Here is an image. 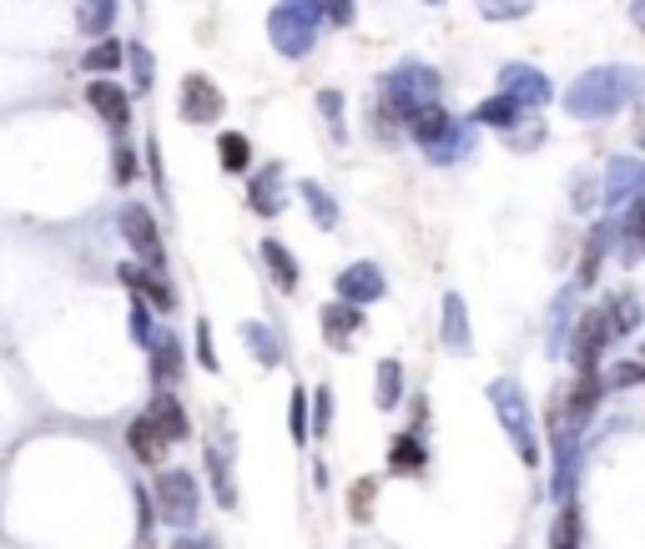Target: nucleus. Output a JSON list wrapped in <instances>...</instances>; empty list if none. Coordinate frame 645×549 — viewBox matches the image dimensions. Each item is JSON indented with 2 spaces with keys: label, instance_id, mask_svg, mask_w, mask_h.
<instances>
[{
  "label": "nucleus",
  "instance_id": "obj_25",
  "mask_svg": "<svg viewBox=\"0 0 645 549\" xmlns=\"http://www.w3.org/2000/svg\"><path fill=\"white\" fill-rule=\"evenodd\" d=\"M591 408H595V374L585 368V378L575 384V418H585Z\"/></svg>",
  "mask_w": 645,
  "mask_h": 549
},
{
  "label": "nucleus",
  "instance_id": "obj_8",
  "mask_svg": "<svg viewBox=\"0 0 645 549\" xmlns=\"http://www.w3.org/2000/svg\"><path fill=\"white\" fill-rule=\"evenodd\" d=\"M87 101L111 121V126H127V116H132V106H127V96H121V87H111L107 77L91 81V87H87Z\"/></svg>",
  "mask_w": 645,
  "mask_h": 549
},
{
  "label": "nucleus",
  "instance_id": "obj_32",
  "mask_svg": "<svg viewBox=\"0 0 645 549\" xmlns=\"http://www.w3.org/2000/svg\"><path fill=\"white\" fill-rule=\"evenodd\" d=\"M641 378H645V368H641V363H631V368H625V363H621V368H615V384H641Z\"/></svg>",
  "mask_w": 645,
  "mask_h": 549
},
{
  "label": "nucleus",
  "instance_id": "obj_33",
  "mask_svg": "<svg viewBox=\"0 0 645 549\" xmlns=\"http://www.w3.org/2000/svg\"><path fill=\"white\" fill-rule=\"evenodd\" d=\"M394 464H399V469H409V464H424V459H419L414 444H399V449H394Z\"/></svg>",
  "mask_w": 645,
  "mask_h": 549
},
{
  "label": "nucleus",
  "instance_id": "obj_15",
  "mask_svg": "<svg viewBox=\"0 0 645 549\" xmlns=\"http://www.w3.org/2000/svg\"><path fill=\"white\" fill-rule=\"evenodd\" d=\"M263 257H268V263H273V277H278V287H283V293H288V287L298 283V267H293V257H288L283 247H278V242H263Z\"/></svg>",
  "mask_w": 645,
  "mask_h": 549
},
{
  "label": "nucleus",
  "instance_id": "obj_30",
  "mask_svg": "<svg viewBox=\"0 0 645 549\" xmlns=\"http://www.w3.org/2000/svg\"><path fill=\"white\" fill-rule=\"evenodd\" d=\"M132 176H137L132 152H127V146H117V182H132Z\"/></svg>",
  "mask_w": 645,
  "mask_h": 549
},
{
  "label": "nucleus",
  "instance_id": "obj_18",
  "mask_svg": "<svg viewBox=\"0 0 645 549\" xmlns=\"http://www.w3.org/2000/svg\"><path fill=\"white\" fill-rule=\"evenodd\" d=\"M514 111H520V101H514V96H494V101H484V106H480V121H484V126H510Z\"/></svg>",
  "mask_w": 645,
  "mask_h": 549
},
{
  "label": "nucleus",
  "instance_id": "obj_7",
  "mask_svg": "<svg viewBox=\"0 0 645 549\" xmlns=\"http://www.w3.org/2000/svg\"><path fill=\"white\" fill-rule=\"evenodd\" d=\"M605 338H611V323H605V313H585V323H580V338H575L580 368H595V358H601V343Z\"/></svg>",
  "mask_w": 645,
  "mask_h": 549
},
{
  "label": "nucleus",
  "instance_id": "obj_14",
  "mask_svg": "<svg viewBox=\"0 0 645 549\" xmlns=\"http://www.w3.org/2000/svg\"><path fill=\"white\" fill-rule=\"evenodd\" d=\"M111 16H117V0H87V6H81V31L101 35L111 26Z\"/></svg>",
  "mask_w": 645,
  "mask_h": 549
},
{
  "label": "nucleus",
  "instance_id": "obj_11",
  "mask_svg": "<svg viewBox=\"0 0 645 549\" xmlns=\"http://www.w3.org/2000/svg\"><path fill=\"white\" fill-rule=\"evenodd\" d=\"M409 132H414L419 142H444L454 126H449V116L439 106H419V111H409Z\"/></svg>",
  "mask_w": 645,
  "mask_h": 549
},
{
  "label": "nucleus",
  "instance_id": "obj_23",
  "mask_svg": "<svg viewBox=\"0 0 645 549\" xmlns=\"http://www.w3.org/2000/svg\"><path fill=\"white\" fill-rule=\"evenodd\" d=\"M117 61H121V45H111V41L87 51V71H117Z\"/></svg>",
  "mask_w": 645,
  "mask_h": 549
},
{
  "label": "nucleus",
  "instance_id": "obj_6",
  "mask_svg": "<svg viewBox=\"0 0 645 549\" xmlns=\"http://www.w3.org/2000/svg\"><path fill=\"white\" fill-rule=\"evenodd\" d=\"M504 96H514L520 106H545L550 101V81L530 67H504Z\"/></svg>",
  "mask_w": 645,
  "mask_h": 549
},
{
  "label": "nucleus",
  "instance_id": "obj_2",
  "mask_svg": "<svg viewBox=\"0 0 645 549\" xmlns=\"http://www.w3.org/2000/svg\"><path fill=\"white\" fill-rule=\"evenodd\" d=\"M313 26H318V0H288L278 6L268 31H273V45L283 55H303L313 45Z\"/></svg>",
  "mask_w": 645,
  "mask_h": 549
},
{
  "label": "nucleus",
  "instance_id": "obj_1",
  "mask_svg": "<svg viewBox=\"0 0 645 549\" xmlns=\"http://www.w3.org/2000/svg\"><path fill=\"white\" fill-rule=\"evenodd\" d=\"M635 91V71H591L570 87V111L575 116H611L625 96Z\"/></svg>",
  "mask_w": 645,
  "mask_h": 549
},
{
  "label": "nucleus",
  "instance_id": "obj_27",
  "mask_svg": "<svg viewBox=\"0 0 645 549\" xmlns=\"http://www.w3.org/2000/svg\"><path fill=\"white\" fill-rule=\"evenodd\" d=\"M303 434H308V398H303V388L293 394V439L303 444Z\"/></svg>",
  "mask_w": 645,
  "mask_h": 549
},
{
  "label": "nucleus",
  "instance_id": "obj_31",
  "mask_svg": "<svg viewBox=\"0 0 645 549\" xmlns=\"http://www.w3.org/2000/svg\"><path fill=\"white\" fill-rule=\"evenodd\" d=\"M172 368H177V348H172V343H162V348H157V374H172Z\"/></svg>",
  "mask_w": 645,
  "mask_h": 549
},
{
  "label": "nucleus",
  "instance_id": "obj_20",
  "mask_svg": "<svg viewBox=\"0 0 645 549\" xmlns=\"http://www.w3.org/2000/svg\"><path fill=\"white\" fill-rule=\"evenodd\" d=\"M535 0H480V11L490 16V21H514V16H525Z\"/></svg>",
  "mask_w": 645,
  "mask_h": 549
},
{
  "label": "nucleus",
  "instance_id": "obj_35",
  "mask_svg": "<svg viewBox=\"0 0 645 549\" xmlns=\"http://www.w3.org/2000/svg\"><path fill=\"white\" fill-rule=\"evenodd\" d=\"M449 343H460V297H449Z\"/></svg>",
  "mask_w": 645,
  "mask_h": 549
},
{
  "label": "nucleus",
  "instance_id": "obj_5",
  "mask_svg": "<svg viewBox=\"0 0 645 549\" xmlns=\"http://www.w3.org/2000/svg\"><path fill=\"white\" fill-rule=\"evenodd\" d=\"M121 232H127V242H132V247L152 267L162 263V237H157V222H152V212H147V207H127V212H121Z\"/></svg>",
  "mask_w": 645,
  "mask_h": 549
},
{
  "label": "nucleus",
  "instance_id": "obj_24",
  "mask_svg": "<svg viewBox=\"0 0 645 549\" xmlns=\"http://www.w3.org/2000/svg\"><path fill=\"white\" fill-rule=\"evenodd\" d=\"M645 182V166H625V162H615V172H611V197H621L625 187H641Z\"/></svg>",
  "mask_w": 645,
  "mask_h": 549
},
{
  "label": "nucleus",
  "instance_id": "obj_13",
  "mask_svg": "<svg viewBox=\"0 0 645 549\" xmlns=\"http://www.w3.org/2000/svg\"><path fill=\"white\" fill-rule=\"evenodd\" d=\"M339 287H343V297H359V303H363V297H379V293H383V277L373 273L369 263H359Z\"/></svg>",
  "mask_w": 645,
  "mask_h": 549
},
{
  "label": "nucleus",
  "instance_id": "obj_22",
  "mask_svg": "<svg viewBox=\"0 0 645 549\" xmlns=\"http://www.w3.org/2000/svg\"><path fill=\"white\" fill-rule=\"evenodd\" d=\"M601 253H605V227H601V232H591V247H585V257H580V283H595Z\"/></svg>",
  "mask_w": 645,
  "mask_h": 549
},
{
  "label": "nucleus",
  "instance_id": "obj_19",
  "mask_svg": "<svg viewBox=\"0 0 645 549\" xmlns=\"http://www.w3.org/2000/svg\"><path fill=\"white\" fill-rule=\"evenodd\" d=\"M550 549H580V515H575V509H565V515H560Z\"/></svg>",
  "mask_w": 645,
  "mask_h": 549
},
{
  "label": "nucleus",
  "instance_id": "obj_10",
  "mask_svg": "<svg viewBox=\"0 0 645 549\" xmlns=\"http://www.w3.org/2000/svg\"><path fill=\"white\" fill-rule=\"evenodd\" d=\"M127 444H132V454H137V459H147V464H152V459H162L167 434L157 429L152 418H137L132 429H127Z\"/></svg>",
  "mask_w": 645,
  "mask_h": 549
},
{
  "label": "nucleus",
  "instance_id": "obj_12",
  "mask_svg": "<svg viewBox=\"0 0 645 549\" xmlns=\"http://www.w3.org/2000/svg\"><path fill=\"white\" fill-rule=\"evenodd\" d=\"M157 424V429L167 434V444H177V439H187V414L177 408V398H157L152 404V414H147Z\"/></svg>",
  "mask_w": 645,
  "mask_h": 549
},
{
  "label": "nucleus",
  "instance_id": "obj_21",
  "mask_svg": "<svg viewBox=\"0 0 645 549\" xmlns=\"http://www.w3.org/2000/svg\"><path fill=\"white\" fill-rule=\"evenodd\" d=\"M615 318H611V333H631L635 323H641V303L635 297H615Z\"/></svg>",
  "mask_w": 645,
  "mask_h": 549
},
{
  "label": "nucleus",
  "instance_id": "obj_3",
  "mask_svg": "<svg viewBox=\"0 0 645 549\" xmlns=\"http://www.w3.org/2000/svg\"><path fill=\"white\" fill-rule=\"evenodd\" d=\"M434 91H439V81H434V71H424V67H404L389 77V101L404 111L434 106Z\"/></svg>",
  "mask_w": 645,
  "mask_h": 549
},
{
  "label": "nucleus",
  "instance_id": "obj_17",
  "mask_svg": "<svg viewBox=\"0 0 645 549\" xmlns=\"http://www.w3.org/2000/svg\"><path fill=\"white\" fill-rule=\"evenodd\" d=\"M218 152H222V166H228V172H242V166H248V136L242 132H228L218 142Z\"/></svg>",
  "mask_w": 645,
  "mask_h": 549
},
{
  "label": "nucleus",
  "instance_id": "obj_4",
  "mask_svg": "<svg viewBox=\"0 0 645 549\" xmlns=\"http://www.w3.org/2000/svg\"><path fill=\"white\" fill-rule=\"evenodd\" d=\"M177 101H182V116L198 121V126L222 116V91L212 87L208 77H182V96H177Z\"/></svg>",
  "mask_w": 645,
  "mask_h": 549
},
{
  "label": "nucleus",
  "instance_id": "obj_9",
  "mask_svg": "<svg viewBox=\"0 0 645 549\" xmlns=\"http://www.w3.org/2000/svg\"><path fill=\"white\" fill-rule=\"evenodd\" d=\"M162 499H167V515H172L177 525H187L192 509H198V499H192V479H187V474H162Z\"/></svg>",
  "mask_w": 645,
  "mask_h": 549
},
{
  "label": "nucleus",
  "instance_id": "obj_26",
  "mask_svg": "<svg viewBox=\"0 0 645 549\" xmlns=\"http://www.w3.org/2000/svg\"><path fill=\"white\" fill-rule=\"evenodd\" d=\"M399 368H394V363H383V368H379V404H399Z\"/></svg>",
  "mask_w": 645,
  "mask_h": 549
},
{
  "label": "nucleus",
  "instance_id": "obj_37",
  "mask_svg": "<svg viewBox=\"0 0 645 549\" xmlns=\"http://www.w3.org/2000/svg\"><path fill=\"white\" fill-rule=\"evenodd\" d=\"M635 142L645 146V111H641V116H635Z\"/></svg>",
  "mask_w": 645,
  "mask_h": 549
},
{
  "label": "nucleus",
  "instance_id": "obj_38",
  "mask_svg": "<svg viewBox=\"0 0 645 549\" xmlns=\"http://www.w3.org/2000/svg\"><path fill=\"white\" fill-rule=\"evenodd\" d=\"M429 6H439V0H429Z\"/></svg>",
  "mask_w": 645,
  "mask_h": 549
},
{
  "label": "nucleus",
  "instance_id": "obj_29",
  "mask_svg": "<svg viewBox=\"0 0 645 549\" xmlns=\"http://www.w3.org/2000/svg\"><path fill=\"white\" fill-rule=\"evenodd\" d=\"M132 67H137V81H142V87H152V55H147L142 45L132 51Z\"/></svg>",
  "mask_w": 645,
  "mask_h": 549
},
{
  "label": "nucleus",
  "instance_id": "obj_16",
  "mask_svg": "<svg viewBox=\"0 0 645 549\" xmlns=\"http://www.w3.org/2000/svg\"><path fill=\"white\" fill-rule=\"evenodd\" d=\"M323 318H329V323H323V333H329V343H343V338H349L353 328H359V313H353V308H339V303H333V308L323 313Z\"/></svg>",
  "mask_w": 645,
  "mask_h": 549
},
{
  "label": "nucleus",
  "instance_id": "obj_28",
  "mask_svg": "<svg viewBox=\"0 0 645 549\" xmlns=\"http://www.w3.org/2000/svg\"><path fill=\"white\" fill-rule=\"evenodd\" d=\"M323 11H329V21H339V26H349L353 21V0H318Z\"/></svg>",
  "mask_w": 645,
  "mask_h": 549
},
{
  "label": "nucleus",
  "instance_id": "obj_34",
  "mask_svg": "<svg viewBox=\"0 0 645 549\" xmlns=\"http://www.w3.org/2000/svg\"><path fill=\"white\" fill-rule=\"evenodd\" d=\"M631 232H635V242H645V197L635 202V212H631Z\"/></svg>",
  "mask_w": 645,
  "mask_h": 549
},
{
  "label": "nucleus",
  "instance_id": "obj_36",
  "mask_svg": "<svg viewBox=\"0 0 645 549\" xmlns=\"http://www.w3.org/2000/svg\"><path fill=\"white\" fill-rule=\"evenodd\" d=\"M631 21H635V26H641V31H645V0H635V6H631Z\"/></svg>",
  "mask_w": 645,
  "mask_h": 549
}]
</instances>
